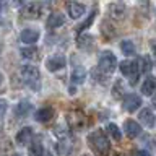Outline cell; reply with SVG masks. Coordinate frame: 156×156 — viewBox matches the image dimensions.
<instances>
[{
	"label": "cell",
	"instance_id": "cell-1",
	"mask_svg": "<svg viewBox=\"0 0 156 156\" xmlns=\"http://www.w3.org/2000/svg\"><path fill=\"white\" fill-rule=\"evenodd\" d=\"M88 145L93 150L94 156H109L111 153V143L109 138L106 136L104 130L98 129L93 130L90 135H88Z\"/></svg>",
	"mask_w": 156,
	"mask_h": 156
},
{
	"label": "cell",
	"instance_id": "cell-2",
	"mask_svg": "<svg viewBox=\"0 0 156 156\" xmlns=\"http://www.w3.org/2000/svg\"><path fill=\"white\" fill-rule=\"evenodd\" d=\"M20 72H21L23 81L26 83L31 90L39 91V88H41V73H39L37 67H34V65H23Z\"/></svg>",
	"mask_w": 156,
	"mask_h": 156
},
{
	"label": "cell",
	"instance_id": "cell-3",
	"mask_svg": "<svg viewBox=\"0 0 156 156\" xmlns=\"http://www.w3.org/2000/svg\"><path fill=\"white\" fill-rule=\"evenodd\" d=\"M119 68H120L122 75L129 78V81L132 83V85H135L136 80H138V75H140L138 62H136V60H124V62H120Z\"/></svg>",
	"mask_w": 156,
	"mask_h": 156
},
{
	"label": "cell",
	"instance_id": "cell-4",
	"mask_svg": "<svg viewBox=\"0 0 156 156\" xmlns=\"http://www.w3.org/2000/svg\"><path fill=\"white\" fill-rule=\"evenodd\" d=\"M98 67L102 73H112L117 68V57L111 51H104L98 58Z\"/></svg>",
	"mask_w": 156,
	"mask_h": 156
},
{
	"label": "cell",
	"instance_id": "cell-5",
	"mask_svg": "<svg viewBox=\"0 0 156 156\" xmlns=\"http://www.w3.org/2000/svg\"><path fill=\"white\" fill-rule=\"evenodd\" d=\"M65 119H67V125L70 127L72 130L81 132L86 127V115L83 114L81 111H78V109L76 111H70L65 115Z\"/></svg>",
	"mask_w": 156,
	"mask_h": 156
},
{
	"label": "cell",
	"instance_id": "cell-6",
	"mask_svg": "<svg viewBox=\"0 0 156 156\" xmlns=\"http://www.w3.org/2000/svg\"><path fill=\"white\" fill-rule=\"evenodd\" d=\"M41 12H42V5L39 2H28L21 10V15L23 18H28V20H37L41 16Z\"/></svg>",
	"mask_w": 156,
	"mask_h": 156
},
{
	"label": "cell",
	"instance_id": "cell-7",
	"mask_svg": "<svg viewBox=\"0 0 156 156\" xmlns=\"http://www.w3.org/2000/svg\"><path fill=\"white\" fill-rule=\"evenodd\" d=\"M122 104H124V109L132 114V112H135L141 106V98L138 94H135V93H129V94L124 96V102Z\"/></svg>",
	"mask_w": 156,
	"mask_h": 156
},
{
	"label": "cell",
	"instance_id": "cell-8",
	"mask_svg": "<svg viewBox=\"0 0 156 156\" xmlns=\"http://www.w3.org/2000/svg\"><path fill=\"white\" fill-rule=\"evenodd\" d=\"M124 130H125V133L129 138H135V136H138L141 133V127L138 122H135V120H132V119H127L124 122Z\"/></svg>",
	"mask_w": 156,
	"mask_h": 156
},
{
	"label": "cell",
	"instance_id": "cell-9",
	"mask_svg": "<svg viewBox=\"0 0 156 156\" xmlns=\"http://www.w3.org/2000/svg\"><path fill=\"white\" fill-rule=\"evenodd\" d=\"M20 39L24 44H34L39 39V31L37 29H33V28H26L20 33Z\"/></svg>",
	"mask_w": 156,
	"mask_h": 156
},
{
	"label": "cell",
	"instance_id": "cell-10",
	"mask_svg": "<svg viewBox=\"0 0 156 156\" xmlns=\"http://www.w3.org/2000/svg\"><path fill=\"white\" fill-rule=\"evenodd\" d=\"M46 67H47L49 72H57V70H60V68L65 67V57H63V55H54V57H51V58H47Z\"/></svg>",
	"mask_w": 156,
	"mask_h": 156
},
{
	"label": "cell",
	"instance_id": "cell-11",
	"mask_svg": "<svg viewBox=\"0 0 156 156\" xmlns=\"http://www.w3.org/2000/svg\"><path fill=\"white\" fill-rule=\"evenodd\" d=\"M140 120H141V124H143L145 127H148V129H153L154 127V114H153V111L148 109V107H143V109L140 111Z\"/></svg>",
	"mask_w": 156,
	"mask_h": 156
},
{
	"label": "cell",
	"instance_id": "cell-12",
	"mask_svg": "<svg viewBox=\"0 0 156 156\" xmlns=\"http://www.w3.org/2000/svg\"><path fill=\"white\" fill-rule=\"evenodd\" d=\"M16 143L18 145H21V146H24L26 143H31V140H33V129L31 127H24V129H21L16 133Z\"/></svg>",
	"mask_w": 156,
	"mask_h": 156
},
{
	"label": "cell",
	"instance_id": "cell-13",
	"mask_svg": "<svg viewBox=\"0 0 156 156\" xmlns=\"http://www.w3.org/2000/svg\"><path fill=\"white\" fill-rule=\"evenodd\" d=\"M68 16L73 18V20H78L80 16H83V13H85V10L86 7L83 3H78V2H72V3H68Z\"/></svg>",
	"mask_w": 156,
	"mask_h": 156
},
{
	"label": "cell",
	"instance_id": "cell-14",
	"mask_svg": "<svg viewBox=\"0 0 156 156\" xmlns=\"http://www.w3.org/2000/svg\"><path fill=\"white\" fill-rule=\"evenodd\" d=\"M52 117H54L52 107H41V109L36 111V114H34V119L37 122H41V124H46V122L52 120Z\"/></svg>",
	"mask_w": 156,
	"mask_h": 156
},
{
	"label": "cell",
	"instance_id": "cell-15",
	"mask_svg": "<svg viewBox=\"0 0 156 156\" xmlns=\"http://www.w3.org/2000/svg\"><path fill=\"white\" fill-rule=\"evenodd\" d=\"M86 80V70H85V67L83 65H78L73 68V72H72V83L73 85H83Z\"/></svg>",
	"mask_w": 156,
	"mask_h": 156
},
{
	"label": "cell",
	"instance_id": "cell-16",
	"mask_svg": "<svg viewBox=\"0 0 156 156\" xmlns=\"http://www.w3.org/2000/svg\"><path fill=\"white\" fill-rule=\"evenodd\" d=\"M156 90V80L154 76H146L143 80V85H141V93H143L145 96H151Z\"/></svg>",
	"mask_w": 156,
	"mask_h": 156
},
{
	"label": "cell",
	"instance_id": "cell-17",
	"mask_svg": "<svg viewBox=\"0 0 156 156\" xmlns=\"http://www.w3.org/2000/svg\"><path fill=\"white\" fill-rule=\"evenodd\" d=\"M109 15L114 20H124L125 16V7L122 3H111L109 5Z\"/></svg>",
	"mask_w": 156,
	"mask_h": 156
},
{
	"label": "cell",
	"instance_id": "cell-18",
	"mask_svg": "<svg viewBox=\"0 0 156 156\" xmlns=\"http://www.w3.org/2000/svg\"><path fill=\"white\" fill-rule=\"evenodd\" d=\"M63 21H65V18H63V15L62 13H58V12H54L49 15V18H47V28H58V26H62Z\"/></svg>",
	"mask_w": 156,
	"mask_h": 156
},
{
	"label": "cell",
	"instance_id": "cell-19",
	"mask_svg": "<svg viewBox=\"0 0 156 156\" xmlns=\"http://www.w3.org/2000/svg\"><path fill=\"white\" fill-rule=\"evenodd\" d=\"M76 46L80 49H90L93 46V36L91 34H80V36L76 37Z\"/></svg>",
	"mask_w": 156,
	"mask_h": 156
},
{
	"label": "cell",
	"instance_id": "cell-20",
	"mask_svg": "<svg viewBox=\"0 0 156 156\" xmlns=\"http://www.w3.org/2000/svg\"><path fill=\"white\" fill-rule=\"evenodd\" d=\"M21 55L24 58H28V60H37V58H39V51L36 47H33V46L23 47L21 49Z\"/></svg>",
	"mask_w": 156,
	"mask_h": 156
},
{
	"label": "cell",
	"instance_id": "cell-21",
	"mask_svg": "<svg viewBox=\"0 0 156 156\" xmlns=\"http://www.w3.org/2000/svg\"><path fill=\"white\" fill-rule=\"evenodd\" d=\"M42 151H44V148H42V143L39 140H34L29 143V150H28L29 156H42Z\"/></svg>",
	"mask_w": 156,
	"mask_h": 156
},
{
	"label": "cell",
	"instance_id": "cell-22",
	"mask_svg": "<svg viewBox=\"0 0 156 156\" xmlns=\"http://www.w3.org/2000/svg\"><path fill=\"white\" fill-rule=\"evenodd\" d=\"M120 51L122 54H125V55H133L135 54V44L132 42V41H122L120 42Z\"/></svg>",
	"mask_w": 156,
	"mask_h": 156
},
{
	"label": "cell",
	"instance_id": "cell-23",
	"mask_svg": "<svg viewBox=\"0 0 156 156\" xmlns=\"http://www.w3.org/2000/svg\"><path fill=\"white\" fill-rule=\"evenodd\" d=\"M31 109H33V106L29 104L28 101H21V102L16 106V115H18V117H24Z\"/></svg>",
	"mask_w": 156,
	"mask_h": 156
},
{
	"label": "cell",
	"instance_id": "cell-24",
	"mask_svg": "<svg viewBox=\"0 0 156 156\" xmlns=\"http://www.w3.org/2000/svg\"><path fill=\"white\" fill-rule=\"evenodd\" d=\"M122 96H124V83H122V80H117L112 86V98L120 99Z\"/></svg>",
	"mask_w": 156,
	"mask_h": 156
},
{
	"label": "cell",
	"instance_id": "cell-25",
	"mask_svg": "<svg viewBox=\"0 0 156 156\" xmlns=\"http://www.w3.org/2000/svg\"><path fill=\"white\" fill-rule=\"evenodd\" d=\"M94 18H96V10H94V12H91V15H88V18L76 28V33H83L85 29H88V28H90V24H93V21H94Z\"/></svg>",
	"mask_w": 156,
	"mask_h": 156
},
{
	"label": "cell",
	"instance_id": "cell-26",
	"mask_svg": "<svg viewBox=\"0 0 156 156\" xmlns=\"http://www.w3.org/2000/svg\"><path fill=\"white\" fill-rule=\"evenodd\" d=\"M70 150H72V143H68L67 140H62V141H58V143H57V151H58V154L65 156V154L70 153Z\"/></svg>",
	"mask_w": 156,
	"mask_h": 156
},
{
	"label": "cell",
	"instance_id": "cell-27",
	"mask_svg": "<svg viewBox=\"0 0 156 156\" xmlns=\"http://www.w3.org/2000/svg\"><path fill=\"white\" fill-rule=\"evenodd\" d=\"M107 132H109V135L114 140H117V141L122 138V132H120V129L115 124H109V125H107Z\"/></svg>",
	"mask_w": 156,
	"mask_h": 156
},
{
	"label": "cell",
	"instance_id": "cell-28",
	"mask_svg": "<svg viewBox=\"0 0 156 156\" xmlns=\"http://www.w3.org/2000/svg\"><path fill=\"white\" fill-rule=\"evenodd\" d=\"M0 153L3 154H13V150H12V143L8 140H5L2 145H0Z\"/></svg>",
	"mask_w": 156,
	"mask_h": 156
},
{
	"label": "cell",
	"instance_id": "cell-29",
	"mask_svg": "<svg viewBox=\"0 0 156 156\" xmlns=\"http://www.w3.org/2000/svg\"><path fill=\"white\" fill-rule=\"evenodd\" d=\"M140 63H143V65L140 67V72H150V70H151V62H150L148 57L140 58Z\"/></svg>",
	"mask_w": 156,
	"mask_h": 156
},
{
	"label": "cell",
	"instance_id": "cell-30",
	"mask_svg": "<svg viewBox=\"0 0 156 156\" xmlns=\"http://www.w3.org/2000/svg\"><path fill=\"white\" fill-rule=\"evenodd\" d=\"M7 107H8L7 101H5V99H0V117H2L5 112H7Z\"/></svg>",
	"mask_w": 156,
	"mask_h": 156
},
{
	"label": "cell",
	"instance_id": "cell-31",
	"mask_svg": "<svg viewBox=\"0 0 156 156\" xmlns=\"http://www.w3.org/2000/svg\"><path fill=\"white\" fill-rule=\"evenodd\" d=\"M135 156H150V153L146 150H138V151H135Z\"/></svg>",
	"mask_w": 156,
	"mask_h": 156
},
{
	"label": "cell",
	"instance_id": "cell-32",
	"mask_svg": "<svg viewBox=\"0 0 156 156\" xmlns=\"http://www.w3.org/2000/svg\"><path fill=\"white\" fill-rule=\"evenodd\" d=\"M2 83H3V75L0 73V85H2Z\"/></svg>",
	"mask_w": 156,
	"mask_h": 156
},
{
	"label": "cell",
	"instance_id": "cell-33",
	"mask_svg": "<svg viewBox=\"0 0 156 156\" xmlns=\"http://www.w3.org/2000/svg\"><path fill=\"white\" fill-rule=\"evenodd\" d=\"M2 7H3V3H2V2H0V10H2Z\"/></svg>",
	"mask_w": 156,
	"mask_h": 156
},
{
	"label": "cell",
	"instance_id": "cell-34",
	"mask_svg": "<svg viewBox=\"0 0 156 156\" xmlns=\"http://www.w3.org/2000/svg\"><path fill=\"white\" fill-rule=\"evenodd\" d=\"M12 156H20V154H12Z\"/></svg>",
	"mask_w": 156,
	"mask_h": 156
},
{
	"label": "cell",
	"instance_id": "cell-35",
	"mask_svg": "<svg viewBox=\"0 0 156 156\" xmlns=\"http://www.w3.org/2000/svg\"><path fill=\"white\" fill-rule=\"evenodd\" d=\"M81 156H88V154H81Z\"/></svg>",
	"mask_w": 156,
	"mask_h": 156
}]
</instances>
